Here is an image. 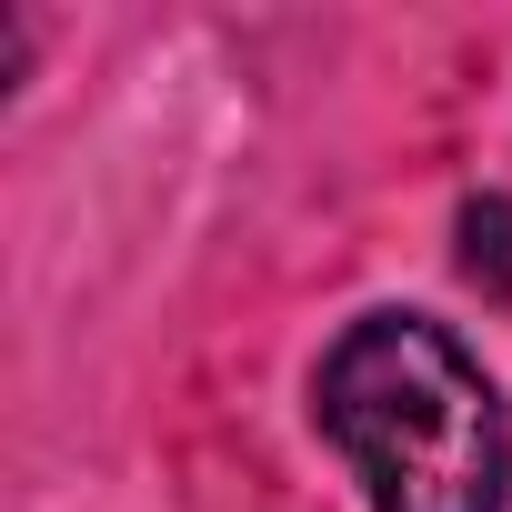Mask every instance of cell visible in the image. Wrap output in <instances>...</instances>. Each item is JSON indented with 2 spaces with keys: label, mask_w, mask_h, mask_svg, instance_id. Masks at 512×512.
<instances>
[{
  "label": "cell",
  "mask_w": 512,
  "mask_h": 512,
  "mask_svg": "<svg viewBox=\"0 0 512 512\" xmlns=\"http://www.w3.org/2000/svg\"><path fill=\"white\" fill-rule=\"evenodd\" d=\"M462 272L512 302V201H472L462 211Z\"/></svg>",
  "instance_id": "obj_2"
},
{
  "label": "cell",
  "mask_w": 512,
  "mask_h": 512,
  "mask_svg": "<svg viewBox=\"0 0 512 512\" xmlns=\"http://www.w3.org/2000/svg\"><path fill=\"white\" fill-rule=\"evenodd\" d=\"M322 432L352 452L372 512H502V402L442 322H352L322 362Z\"/></svg>",
  "instance_id": "obj_1"
}]
</instances>
